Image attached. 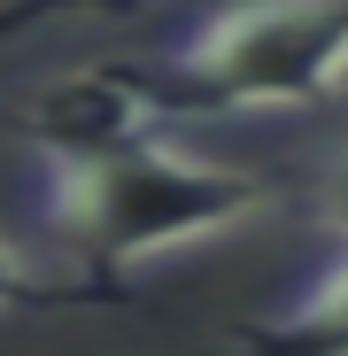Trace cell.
Returning a JSON list of instances; mask_svg holds the SVG:
<instances>
[{
    "label": "cell",
    "mask_w": 348,
    "mask_h": 356,
    "mask_svg": "<svg viewBox=\"0 0 348 356\" xmlns=\"http://www.w3.org/2000/svg\"><path fill=\"white\" fill-rule=\"evenodd\" d=\"M271 209V178L209 163L179 140H140L116 155L39 163V225L78 256L85 279H124L155 256L224 241Z\"/></svg>",
    "instance_id": "cell-1"
},
{
    "label": "cell",
    "mask_w": 348,
    "mask_h": 356,
    "mask_svg": "<svg viewBox=\"0 0 348 356\" xmlns=\"http://www.w3.org/2000/svg\"><path fill=\"white\" fill-rule=\"evenodd\" d=\"M179 116H271L348 93V0H224L155 70Z\"/></svg>",
    "instance_id": "cell-2"
},
{
    "label": "cell",
    "mask_w": 348,
    "mask_h": 356,
    "mask_svg": "<svg viewBox=\"0 0 348 356\" xmlns=\"http://www.w3.org/2000/svg\"><path fill=\"white\" fill-rule=\"evenodd\" d=\"M170 108L155 78L140 70H70L24 101L16 132L31 140L39 163H78V155H116V147H140L170 132Z\"/></svg>",
    "instance_id": "cell-3"
},
{
    "label": "cell",
    "mask_w": 348,
    "mask_h": 356,
    "mask_svg": "<svg viewBox=\"0 0 348 356\" xmlns=\"http://www.w3.org/2000/svg\"><path fill=\"white\" fill-rule=\"evenodd\" d=\"M232 356H348V248L295 294V302L232 325Z\"/></svg>",
    "instance_id": "cell-4"
},
{
    "label": "cell",
    "mask_w": 348,
    "mask_h": 356,
    "mask_svg": "<svg viewBox=\"0 0 348 356\" xmlns=\"http://www.w3.org/2000/svg\"><path fill=\"white\" fill-rule=\"evenodd\" d=\"M54 302V279H39L8 241H0V318H16V310H47Z\"/></svg>",
    "instance_id": "cell-5"
},
{
    "label": "cell",
    "mask_w": 348,
    "mask_h": 356,
    "mask_svg": "<svg viewBox=\"0 0 348 356\" xmlns=\"http://www.w3.org/2000/svg\"><path fill=\"white\" fill-rule=\"evenodd\" d=\"M147 0H16L0 24H31V16H140Z\"/></svg>",
    "instance_id": "cell-6"
},
{
    "label": "cell",
    "mask_w": 348,
    "mask_h": 356,
    "mask_svg": "<svg viewBox=\"0 0 348 356\" xmlns=\"http://www.w3.org/2000/svg\"><path fill=\"white\" fill-rule=\"evenodd\" d=\"M317 225L348 248V147H340V155L325 163V178H317Z\"/></svg>",
    "instance_id": "cell-7"
}]
</instances>
